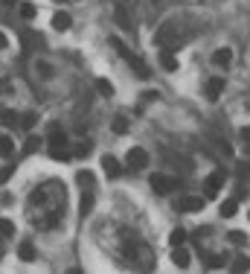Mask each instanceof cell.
<instances>
[{
    "label": "cell",
    "mask_w": 250,
    "mask_h": 274,
    "mask_svg": "<svg viewBox=\"0 0 250 274\" xmlns=\"http://www.w3.org/2000/svg\"><path fill=\"white\" fill-rule=\"evenodd\" d=\"M128 64H131V67H134V73H137V76H140V79H149V76H152V70H149V64H146V61L140 59V56H134V53H128Z\"/></svg>",
    "instance_id": "8992f818"
},
{
    "label": "cell",
    "mask_w": 250,
    "mask_h": 274,
    "mask_svg": "<svg viewBox=\"0 0 250 274\" xmlns=\"http://www.w3.org/2000/svg\"><path fill=\"white\" fill-rule=\"evenodd\" d=\"M47 143H50V146H64V143H67V137H64V128L59 125V122H53V125L47 128Z\"/></svg>",
    "instance_id": "52a82bcc"
},
{
    "label": "cell",
    "mask_w": 250,
    "mask_h": 274,
    "mask_svg": "<svg viewBox=\"0 0 250 274\" xmlns=\"http://www.w3.org/2000/svg\"><path fill=\"white\" fill-rule=\"evenodd\" d=\"M41 143H44L41 137H27V140H24V155H35Z\"/></svg>",
    "instance_id": "603a6c76"
},
{
    "label": "cell",
    "mask_w": 250,
    "mask_h": 274,
    "mask_svg": "<svg viewBox=\"0 0 250 274\" xmlns=\"http://www.w3.org/2000/svg\"><path fill=\"white\" fill-rule=\"evenodd\" d=\"M189 251L184 248V245H178L175 251H172V263H175V269H189Z\"/></svg>",
    "instance_id": "8fae6325"
},
{
    "label": "cell",
    "mask_w": 250,
    "mask_h": 274,
    "mask_svg": "<svg viewBox=\"0 0 250 274\" xmlns=\"http://www.w3.org/2000/svg\"><path fill=\"white\" fill-rule=\"evenodd\" d=\"M0 204H12V196L9 193H0Z\"/></svg>",
    "instance_id": "8d00e7d4"
},
{
    "label": "cell",
    "mask_w": 250,
    "mask_h": 274,
    "mask_svg": "<svg viewBox=\"0 0 250 274\" xmlns=\"http://www.w3.org/2000/svg\"><path fill=\"white\" fill-rule=\"evenodd\" d=\"M248 216H250V213H248Z\"/></svg>",
    "instance_id": "7bdbcfd3"
},
{
    "label": "cell",
    "mask_w": 250,
    "mask_h": 274,
    "mask_svg": "<svg viewBox=\"0 0 250 274\" xmlns=\"http://www.w3.org/2000/svg\"><path fill=\"white\" fill-rule=\"evenodd\" d=\"M184 239H187V231H181V228H175V231L169 234V245H172V248L184 245Z\"/></svg>",
    "instance_id": "cb8c5ba5"
},
{
    "label": "cell",
    "mask_w": 250,
    "mask_h": 274,
    "mask_svg": "<svg viewBox=\"0 0 250 274\" xmlns=\"http://www.w3.org/2000/svg\"><path fill=\"white\" fill-rule=\"evenodd\" d=\"M50 157L53 160H70V152L64 146H50Z\"/></svg>",
    "instance_id": "4316f807"
},
{
    "label": "cell",
    "mask_w": 250,
    "mask_h": 274,
    "mask_svg": "<svg viewBox=\"0 0 250 274\" xmlns=\"http://www.w3.org/2000/svg\"><path fill=\"white\" fill-rule=\"evenodd\" d=\"M76 178H79V184H88V187H91V184H94V175H91V172H88V169H82V172H79V175H76Z\"/></svg>",
    "instance_id": "836d02e7"
},
{
    "label": "cell",
    "mask_w": 250,
    "mask_h": 274,
    "mask_svg": "<svg viewBox=\"0 0 250 274\" xmlns=\"http://www.w3.org/2000/svg\"><path fill=\"white\" fill-rule=\"evenodd\" d=\"M18 257H21L24 263H32V260H38L35 242H32V239H21V245H18Z\"/></svg>",
    "instance_id": "ba28073f"
},
{
    "label": "cell",
    "mask_w": 250,
    "mask_h": 274,
    "mask_svg": "<svg viewBox=\"0 0 250 274\" xmlns=\"http://www.w3.org/2000/svg\"><path fill=\"white\" fill-rule=\"evenodd\" d=\"M157 59H160V67H163V70H169V73H175V70H178V56H175L172 50H160V56H157Z\"/></svg>",
    "instance_id": "30bf717a"
},
{
    "label": "cell",
    "mask_w": 250,
    "mask_h": 274,
    "mask_svg": "<svg viewBox=\"0 0 250 274\" xmlns=\"http://www.w3.org/2000/svg\"><path fill=\"white\" fill-rule=\"evenodd\" d=\"M91 149H94V146H91V140H79V143H76V149H73V155H76V157H88Z\"/></svg>",
    "instance_id": "d4e9b609"
},
{
    "label": "cell",
    "mask_w": 250,
    "mask_h": 274,
    "mask_svg": "<svg viewBox=\"0 0 250 274\" xmlns=\"http://www.w3.org/2000/svg\"><path fill=\"white\" fill-rule=\"evenodd\" d=\"M125 160H128L131 169H146V166H149V152H146L143 146H131Z\"/></svg>",
    "instance_id": "3957f363"
},
{
    "label": "cell",
    "mask_w": 250,
    "mask_h": 274,
    "mask_svg": "<svg viewBox=\"0 0 250 274\" xmlns=\"http://www.w3.org/2000/svg\"><path fill=\"white\" fill-rule=\"evenodd\" d=\"M0 122H3L6 128H15V125H21V117H18L12 108H3V111H0Z\"/></svg>",
    "instance_id": "2e32d148"
},
{
    "label": "cell",
    "mask_w": 250,
    "mask_h": 274,
    "mask_svg": "<svg viewBox=\"0 0 250 274\" xmlns=\"http://www.w3.org/2000/svg\"><path fill=\"white\" fill-rule=\"evenodd\" d=\"M12 234H15V222L0 219V236H12Z\"/></svg>",
    "instance_id": "4dcf8cb0"
},
{
    "label": "cell",
    "mask_w": 250,
    "mask_h": 274,
    "mask_svg": "<svg viewBox=\"0 0 250 274\" xmlns=\"http://www.w3.org/2000/svg\"><path fill=\"white\" fill-rule=\"evenodd\" d=\"M248 172H250V163H248Z\"/></svg>",
    "instance_id": "ab89813d"
},
{
    "label": "cell",
    "mask_w": 250,
    "mask_h": 274,
    "mask_svg": "<svg viewBox=\"0 0 250 274\" xmlns=\"http://www.w3.org/2000/svg\"><path fill=\"white\" fill-rule=\"evenodd\" d=\"M0 3H6V6H15V3H18V0H0Z\"/></svg>",
    "instance_id": "f35d334b"
},
{
    "label": "cell",
    "mask_w": 250,
    "mask_h": 274,
    "mask_svg": "<svg viewBox=\"0 0 250 274\" xmlns=\"http://www.w3.org/2000/svg\"><path fill=\"white\" fill-rule=\"evenodd\" d=\"M91 210H94V193H85V196H82V204H79V213L88 216Z\"/></svg>",
    "instance_id": "7402d4cb"
},
{
    "label": "cell",
    "mask_w": 250,
    "mask_h": 274,
    "mask_svg": "<svg viewBox=\"0 0 250 274\" xmlns=\"http://www.w3.org/2000/svg\"><path fill=\"white\" fill-rule=\"evenodd\" d=\"M227 236H230V242H233V245H239V248H242V245L248 242V236H245V234H242V231H230V234H227Z\"/></svg>",
    "instance_id": "1f68e13d"
},
{
    "label": "cell",
    "mask_w": 250,
    "mask_h": 274,
    "mask_svg": "<svg viewBox=\"0 0 250 274\" xmlns=\"http://www.w3.org/2000/svg\"><path fill=\"white\" fill-rule=\"evenodd\" d=\"M0 88H3V85H0Z\"/></svg>",
    "instance_id": "60d3db41"
},
{
    "label": "cell",
    "mask_w": 250,
    "mask_h": 274,
    "mask_svg": "<svg viewBox=\"0 0 250 274\" xmlns=\"http://www.w3.org/2000/svg\"><path fill=\"white\" fill-rule=\"evenodd\" d=\"M221 266H224V257H219V254H213L207 260V269H221Z\"/></svg>",
    "instance_id": "d6a6232c"
},
{
    "label": "cell",
    "mask_w": 250,
    "mask_h": 274,
    "mask_svg": "<svg viewBox=\"0 0 250 274\" xmlns=\"http://www.w3.org/2000/svg\"><path fill=\"white\" fill-rule=\"evenodd\" d=\"M114 15H117V24L123 27V30L131 32V15H128V9H125V3H117V9H114Z\"/></svg>",
    "instance_id": "9a60e30c"
},
{
    "label": "cell",
    "mask_w": 250,
    "mask_h": 274,
    "mask_svg": "<svg viewBox=\"0 0 250 274\" xmlns=\"http://www.w3.org/2000/svg\"><path fill=\"white\" fill-rule=\"evenodd\" d=\"M6 44H9V41H6V35H3V32H0V50H3V47H6Z\"/></svg>",
    "instance_id": "74e56055"
},
{
    "label": "cell",
    "mask_w": 250,
    "mask_h": 274,
    "mask_svg": "<svg viewBox=\"0 0 250 274\" xmlns=\"http://www.w3.org/2000/svg\"><path fill=\"white\" fill-rule=\"evenodd\" d=\"M102 169H105L108 178H117V175L123 172V166H120V160H117L114 155H105V157H102Z\"/></svg>",
    "instance_id": "9c48e42d"
},
{
    "label": "cell",
    "mask_w": 250,
    "mask_h": 274,
    "mask_svg": "<svg viewBox=\"0 0 250 274\" xmlns=\"http://www.w3.org/2000/svg\"><path fill=\"white\" fill-rule=\"evenodd\" d=\"M21 38H24V50H32V47H38V44H41V35H38V32H24V35H21Z\"/></svg>",
    "instance_id": "ffe728a7"
},
{
    "label": "cell",
    "mask_w": 250,
    "mask_h": 274,
    "mask_svg": "<svg viewBox=\"0 0 250 274\" xmlns=\"http://www.w3.org/2000/svg\"><path fill=\"white\" fill-rule=\"evenodd\" d=\"M35 122H38L35 111H27V114L21 117V128H27V131H30V128H35Z\"/></svg>",
    "instance_id": "f1b7e54d"
},
{
    "label": "cell",
    "mask_w": 250,
    "mask_h": 274,
    "mask_svg": "<svg viewBox=\"0 0 250 274\" xmlns=\"http://www.w3.org/2000/svg\"><path fill=\"white\" fill-rule=\"evenodd\" d=\"M35 12H38V9H35L32 3H21V18H24V21H32Z\"/></svg>",
    "instance_id": "f546056e"
},
{
    "label": "cell",
    "mask_w": 250,
    "mask_h": 274,
    "mask_svg": "<svg viewBox=\"0 0 250 274\" xmlns=\"http://www.w3.org/2000/svg\"><path fill=\"white\" fill-rule=\"evenodd\" d=\"M239 134H242V140H245V149H248V152H250V128H248V125H245V128H242Z\"/></svg>",
    "instance_id": "d590c367"
},
{
    "label": "cell",
    "mask_w": 250,
    "mask_h": 274,
    "mask_svg": "<svg viewBox=\"0 0 250 274\" xmlns=\"http://www.w3.org/2000/svg\"><path fill=\"white\" fill-rule=\"evenodd\" d=\"M111 128H114V134H125V131H128V120H125V117H114Z\"/></svg>",
    "instance_id": "83f0119b"
},
{
    "label": "cell",
    "mask_w": 250,
    "mask_h": 274,
    "mask_svg": "<svg viewBox=\"0 0 250 274\" xmlns=\"http://www.w3.org/2000/svg\"><path fill=\"white\" fill-rule=\"evenodd\" d=\"M96 91L102 93V96H114V85L108 79H96Z\"/></svg>",
    "instance_id": "484cf974"
},
{
    "label": "cell",
    "mask_w": 250,
    "mask_h": 274,
    "mask_svg": "<svg viewBox=\"0 0 250 274\" xmlns=\"http://www.w3.org/2000/svg\"><path fill=\"white\" fill-rule=\"evenodd\" d=\"M12 172H15V166H3V169H0V184L9 181V178H12Z\"/></svg>",
    "instance_id": "e575fe53"
},
{
    "label": "cell",
    "mask_w": 250,
    "mask_h": 274,
    "mask_svg": "<svg viewBox=\"0 0 250 274\" xmlns=\"http://www.w3.org/2000/svg\"><path fill=\"white\" fill-rule=\"evenodd\" d=\"M35 70H38V76H41V79H53V73H56V70H53V64H47V61H35Z\"/></svg>",
    "instance_id": "44dd1931"
},
{
    "label": "cell",
    "mask_w": 250,
    "mask_h": 274,
    "mask_svg": "<svg viewBox=\"0 0 250 274\" xmlns=\"http://www.w3.org/2000/svg\"><path fill=\"white\" fill-rule=\"evenodd\" d=\"M70 24H73V18H70L67 12H56V15H53V30L67 32L70 30Z\"/></svg>",
    "instance_id": "5bb4252c"
},
{
    "label": "cell",
    "mask_w": 250,
    "mask_h": 274,
    "mask_svg": "<svg viewBox=\"0 0 250 274\" xmlns=\"http://www.w3.org/2000/svg\"><path fill=\"white\" fill-rule=\"evenodd\" d=\"M152 190H155L157 196H169V193H175L181 184H178V178H172V175H152Z\"/></svg>",
    "instance_id": "7a4b0ae2"
},
{
    "label": "cell",
    "mask_w": 250,
    "mask_h": 274,
    "mask_svg": "<svg viewBox=\"0 0 250 274\" xmlns=\"http://www.w3.org/2000/svg\"><path fill=\"white\" fill-rule=\"evenodd\" d=\"M221 93H224V79H221V76L210 79V82H207V99H219Z\"/></svg>",
    "instance_id": "4fadbf2b"
},
{
    "label": "cell",
    "mask_w": 250,
    "mask_h": 274,
    "mask_svg": "<svg viewBox=\"0 0 250 274\" xmlns=\"http://www.w3.org/2000/svg\"><path fill=\"white\" fill-rule=\"evenodd\" d=\"M204 204H207V198H201V196H184V198L178 201V207H181L184 213H201Z\"/></svg>",
    "instance_id": "5b68a950"
},
{
    "label": "cell",
    "mask_w": 250,
    "mask_h": 274,
    "mask_svg": "<svg viewBox=\"0 0 250 274\" xmlns=\"http://www.w3.org/2000/svg\"><path fill=\"white\" fill-rule=\"evenodd\" d=\"M15 155V140L12 137H0V157H12Z\"/></svg>",
    "instance_id": "d6986e66"
},
{
    "label": "cell",
    "mask_w": 250,
    "mask_h": 274,
    "mask_svg": "<svg viewBox=\"0 0 250 274\" xmlns=\"http://www.w3.org/2000/svg\"><path fill=\"white\" fill-rule=\"evenodd\" d=\"M62 3H64V0H62Z\"/></svg>",
    "instance_id": "b9f144b4"
},
{
    "label": "cell",
    "mask_w": 250,
    "mask_h": 274,
    "mask_svg": "<svg viewBox=\"0 0 250 274\" xmlns=\"http://www.w3.org/2000/svg\"><path fill=\"white\" fill-rule=\"evenodd\" d=\"M178 35H181V27L175 24V21H166V24H160L155 32V44L160 47H172L175 41H178Z\"/></svg>",
    "instance_id": "6da1fadb"
},
{
    "label": "cell",
    "mask_w": 250,
    "mask_h": 274,
    "mask_svg": "<svg viewBox=\"0 0 250 274\" xmlns=\"http://www.w3.org/2000/svg\"><path fill=\"white\" fill-rule=\"evenodd\" d=\"M230 61H233V50H230V47H219V50L213 53V64H216V67H227Z\"/></svg>",
    "instance_id": "7c38bea8"
},
{
    "label": "cell",
    "mask_w": 250,
    "mask_h": 274,
    "mask_svg": "<svg viewBox=\"0 0 250 274\" xmlns=\"http://www.w3.org/2000/svg\"><path fill=\"white\" fill-rule=\"evenodd\" d=\"M224 219H233V216L239 213V201L236 198H227V201H221V210H219Z\"/></svg>",
    "instance_id": "e0dca14e"
},
{
    "label": "cell",
    "mask_w": 250,
    "mask_h": 274,
    "mask_svg": "<svg viewBox=\"0 0 250 274\" xmlns=\"http://www.w3.org/2000/svg\"><path fill=\"white\" fill-rule=\"evenodd\" d=\"M221 187H224V172L219 169V172H213V175L204 181V196H207V198H216L221 193Z\"/></svg>",
    "instance_id": "277c9868"
},
{
    "label": "cell",
    "mask_w": 250,
    "mask_h": 274,
    "mask_svg": "<svg viewBox=\"0 0 250 274\" xmlns=\"http://www.w3.org/2000/svg\"><path fill=\"white\" fill-rule=\"evenodd\" d=\"M230 269L236 274H242V272H250V260L245 257V254H239V257H233V263H230Z\"/></svg>",
    "instance_id": "ac0fdd59"
}]
</instances>
